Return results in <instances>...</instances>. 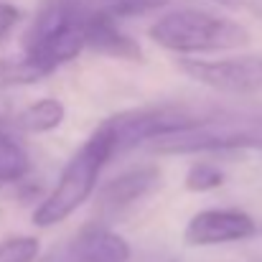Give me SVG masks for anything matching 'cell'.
I'll return each mask as SVG.
<instances>
[{"label":"cell","mask_w":262,"mask_h":262,"mask_svg":"<svg viewBox=\"0 0 262 262\" xmlns=\"http://www.w3.org/2000/svg\"><path fill=\"white\" fill-rule=\"evenodd\" d=\"M28 173V153L0 122V183L20 181Z\"/></svg>","instance_id":"12"},{"label":"cell","mask_w":262,"mask_h":262,"mask_svg":"<svg viewBox=\"0 0 262 262\" xmlns=\"http://www.w3.org/2000/svg\"><path fill=\"white\" fill-rule=\"evenodd\" d=\"M156 153L181 156V153H206V150H232V148H262V120H211L163 135L150 143Z\"/></svg>","instance_id":"4"},{"label":"cell","mask_w":262,"mask_h":262,"mask_svg":"<svg viewBox=\"0 0 262 262\" xmlns=\"http://www.w3.org/2000/svg\"><path fill=\"white\" fill-rule=\"evenodd\" d=\"M112 156H115L112 135H110L107 125L102 122L97 127V133L67 163V168L59 178V183L54 186V191L36 206V211L31 216L33 224L36 227H54V224H61L64 219H69L94 193L99 171L104 168V163Z\"/></svg>","instance_id":"2"},{"label":"cell","mask_w":262,"mask_h":262,"mask_svg":"<svg viewBox=\"0 0 262 262\" xmlns=\"http://www.w3.org/2000/svg\"><path fill=\"white\" fill-rule=\"evenodd\" d=\"M20 20V10L13 3H3L0 0V38H5Z\"/></svg>","instance_id":"17"},{"label":"cell","mask_w":262,"mask_h":262,"mask_svg":"<svg viewBox=\"0 0 262 262\" xmlns=\"http://www.w3.org/2000/svg\"><path fill=\"white\" fill-rule=\"evenodd\" d=\"M168 0H110V5L104 8L112 18H130V15H145L150 10L163 8Z\"/></svg>","instance_id":"16"},{"label":"cell","mask_w":262,"mask_h":262,"mask_svg":"<svg viewBox=\"0 0 262 262\" xmlns=\"http://www.w3.org/2000/svg\"><path fill=\"white\" fill-rule=\"evenodd\" d=\"M257 234V224L250 214L237 209H206L191 216L186 224V242L193 247H211V245H229L242 242Z\"/></svg>","instance_id":"7"},{"label":"cell","mask_w":262,"mask_h":262,"mask_svg":"<svg viewBox=\"0 0 262 262\" xmlns=\"http://www.w3.org/2000/svg\"><path fill=\"white\" fill-rule=\"evenodd\" d=\"M186 188L188 191H211V188H219L222 183H224V173L219 171V168H214V166H209V163H196V166H191L188 168V173H186Z\"/></svg>","instance_id":"15"},{"label":"cell","mask_w":262,"mask_h":262,"mask_svg":"<svg viewBox=\"0 0 262 262\" xmlns=\"http://www.w3.org/2000/svg\"><path fill=\"white\" fill-rule=\"evenodd\" d=\"M178 69L199 84L224 94L262 92V54H239L229 59H181Z\"/></svg>","instance_id":"6"},{"label":"cell","mask_w":262,"mask_h":262,"mask_svg":"<svg viewBox=\"0 0 262 262\" xmlns=\"http://www.w3.org/2000/svg\"><path fill=\"white\" fill-rule=\"evenodd\" d=\"M87 18L82 0H49L23 38V56L51 74L87 49Z\"/></svg>","instance_id":"3"},{"label":"cell","mask_w":262,"mask_h":262,"mask_svg":"<svg viewBox=\"0 0 262 262\" xmlns=\"http://www.w3.org/2000/svg\"><path fill=\"white\" fill-rule=\"evenodd\" d=\"M64 117H67L64 104L54 97H43V99H36L33 104H28L18 115L15 125L23 133H51L64 122Z\"/></svg>","instance_id":"11"},{"label":"cell","mask_w":262,"mask_h":262,"mask_svg":"<svg viewBox=\"0 0 262 262\" xmlns=\"http://www.w3.org/2000/svg\"><path fill=\"white\" fill-rule=\"evenodd\" d=\"M161 183V173L158 168H135L127 173L112 178L102 193H99V211L102 214H120L125 209H130L133 204L143 201L145 196H150Z\"/></svg>","instance_id":"9"},{"label":"cell","mask_w":262,"mask_h":262,"mask_svg":"<svg viewBox=\"0 0 262 262\" xmlns=\"http://www.w3.org/2000/svg\"><path fill=\"white\" fill-rule=\"evenodd\" d=\"M148 36L176 54H211L250 46V31L242 23L201 8H178L161 15Z\"/></svg>","instance_id":"1"},{"label":"cell","mask_w":262,"mask_h":262,"mask_svg":"<svg viewBox=\"0 0 262 262\" xmlns=\"http://www.w3.org/2000/svg\"><path fill=\"white\" fill-rule=\"evenodd\" d=\"M130 245L110 229H87L82 232L59 262H127Z\"/></svg>","instance_id":"10"},{"label":"cell","mask_w":262,"mask_h":262,"mask_svg":"<svg viewBox=\"0 0 262 262\" xmlns=\"http://www.w3.org/2000/svg\"><path fill=\"white\" fill-rule=\"evenodd\" d=\"M204 120H206L204 115H193L186 107H148V110L122 112V115L107 120L104 125L112 135L115 153H122V150H130L135 145L153 143L163 135L193 127Z\"/></svg>","instance_id":"5"},{"label":"cell","mask_w":262,"mask_h":262,"mask_svg":"<svg viewBox=\"0 0 262 262\" xmlns=\"http://www.w3.org/2000/svg\"><path fill=\"white\" fill-rule=\"evenodd\" d=\"M84 46L102 56H110V59H125V61L143 59L138 41L130 38L122 28H117L115 18L107 10L89 13L87 26H84Z\"/></svg>","instance_id":"8"},{"label":"cell","mask_w":262,"mask_h":262,"mask_svg":"<svg viewBox=\"0 0 262 262\" xmlns=\"http://www.w3.org/2000/svg\"><path fill=\"white\" fill-rule=\"evenodd\" d=\"M38 257L36 237H10L0 242V262H33Z\"/></svg>","instance_id":"14"},{"label":"cell","mask_w":262,"mask_h":262,"mask_svg":"<svg viewBox=\"0 0 262 262\" xmlns=\"http://www.w3.org/2000/svg\"><path fill=\"white\" fill-rule=\"evenodd\" d=\"M43 77H49V72L41 69L38 64H33L26 56H20V59H0V89L33 84V82H41Z\"/></svg>","instance_id":"13"}]
</instances>
